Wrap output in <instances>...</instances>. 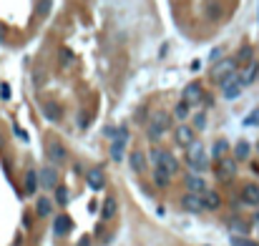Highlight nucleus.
Returning a JSON list of instances; mask_svg holds the SVG:
<instances>
[{
    "mask_svg": "<svg viewBox=\"0 0 259 246\" xmlns=\"http://www.w3.org/2000/svg\"><path fill=\"white\" fill-rule=\"evenodd\" d=\"M242 88H244V83H242V78H229L224 85H222V93H224V98L226 100H234L239 93H242Z\"/></svg>",
    "mask_w": 259,
    "mask_h": 246,
    "instance_id": "nucleus-13",
    "label": "nucleus"
},
{
    "mask_svg": "<svg viewBox=\"0 0 259 246\" xmlns=\"http://www.w3.org/2000/svg\"><path fill=\"white\" fill-rule=\"evenodd\" d=\"M237 171V161H229V158H222L219 161V173L222 176H234Z\"/></svg>",
    "mask_w": 259,
    "mask_h": 246,
    "instance_id": "nucleus-24",
    "label": "nucleus"
},
{
    "mask_svg": "<svg viewBox=\"0 0 259 246\" xmlns=\"http://www.w3.org/2000/svg\"><path fill=\"white\" fill-rule=\"evenodd\" d=\"M116 213H119V201H116V196H106L104 204H101V219L111 221Z\"/></svg>",
    "mask_w": 259,
    "mask_h": 246,
    "instance_id": "nucleus-15",
    "label": "nucleus"
},
{
    "mask_svg": "<svg viewBox=\"0 0 259 246\" xmlns=\"http://www.w3.org/2000/svg\"><path fill=\"white\" fill-rule=\"evenodd\" d=\"M252 58V48H242L239 50V61H249Z\"/></svg>",
    "mask_w": 259,
    "mask_h": 246,
    "instance_id": "nucleus-35",
    "label": "nucleus"
},
{
    "mask_svg": "<svg viewBox=\"0 0 259 246\" xmlns=\"http://www.w3.org/2000/svg\"><path fill=\"white\" fill-rule=\"evenodd\" d=\"M201 198H204V209H207V211H217V209L222 206V196H219L217 191H211V189L201 196Z\"/></svg>",
    "mask_w": 259,
    "mask_h": 246,
    "instance_id": "nucleus-19",
    "label": "nucleus"
},
{
    "mask_svg": "<svg viewBox=\"0 0 259 246\" xmlns=\"http://www.w3.org/2000/svg\"><path fill=\"white\" fill-rule=\"evenodd\" d=\"M38 176H40V186L43 189H48V191H55L58 189V181H61V176H58V168H55L53 164H48V166H43L40 171H38Z\"/></svg>",
    "mask_w": 259,
    "mask_h": 246,
    "instance_id": "nucleus-5",
    "label": "nucleus"
},
{
    "mask_svg": "<svg viewBox=\"0 0 259 246\" xmlns=\"http://www.w3.org/2000/svg\"><path fill=\"white\" fill-rule=\"evenodd\" d=\"M40 111H43V115H46V118H48L51 123H58V121H61V115H63L61 106L55 103V100H43Z\"/></svg>",
    "mask_w": 259,
    "mask_h": 246,
    "instance_id": "nucleus-14",
    "label": "nucleus"
},
{
    "mask_svg": "<svg viewBox=\"0 0 259 246\" xmlns=\"http://www.w3.org/2000/svg\"><path fill=\"white\" fill-rule=\"evenodd\" d=\"M249 156V143L247 141H239L234 146V161H244V158Z\"/></svg>",
    "mask_w": 259,
    "mask_h": 246,
    "instance_id": "nucleus-25",
    "label": "nucleus"
},
{
    "mask_svg": "<svg viewBox=\"0 0 259 246\" xmlns=\"http://www.w3.org/2000/svg\"><path fill=\"white\" fill-rule=\"evenodd\" d=\"M61 63H63V66H70V63H73V53H70L68 48L61 50Z\"/></svg>",
    "mask_w": 259,
    "mask_h": 246,
    "instance_id": "nucleus-33",
    "label": "nucleus"
},
{
    "mask_svg": "<svg viewBox=\"0 0 259 246\" xmlns=\"http://www.w3.org/2000/svg\"><path fill=\"white\" fill-rule=\"evenodd\" d=\"M186 166H189L194 173H204L209 168V153L204 148V143L194 141L189 148H186Z\"/></svg>",
    "mask_w": 259,
    "mask_h": 246,
    "instance_id": "nucleus-1",
    "label": "nucleus"
},
{
    "mask_svg": "<svg viewBox=\"0 0 259 246\" xmlns=\"http://www.w3.org/2000/svg\"><path fill=\"white\" fill-rule=\"evenodd\" d=\"M174 118L181 121V123L189 118V103H184V100H181V103H176V108H174Z\"/></svg>",
    "mask_w": 259,
    "mask_h": 246,
    "instance_id": "nucleus-27",
    "label": "nucleus"
},
{
    "mask_svg": "<svg viewBox=\"0 0 259 246\" xmlns=\"http://www.w3.org/2000/svg\"><path fill=\"white\" fill-rule=\"evenodd\" d=\"M194 128L191 126H186V123H181L179 128H176V131H174V138H176V143H179V146H186V148H189L191 146V143H194Z\"/></svg>",
    "mask_w": 259,
    "mask_h": 246,
    "instance_id": "nucleus-12",
    "label": "nucleus"
},
{
    "mask_svg": "<svg viewBox=\"0 0 259 246\" xmlns=\"http://www.w3.org/2000/svg\"><path fill=\"white\" fill-rule=\"evenodd\" d=\"M70 229H73V224H70L68 216H55V221H53L55 236H68V234H70Z\"/></svg>",
    "mask_w": 259,
    "mask_h": 246,
    "instance_id": "nucleus-18",
    "label": "nucleus"
},
{
    "mask_svg": "<svg viewBox=\"0 0 259 246\" xmlns=\"http://www.w3.org/2000/svg\"><path fill=\"white\" fill-rule=\"evenodd\" d=\"M3 40H5V28L0 25V43H3Z\"/></svg>",
    "mask_w": 259,
    "mask_h": 246,
    "instance_id": "nucleus-38",
    "label": "nucleus"
},
{
    "mask_svg": "<svg viewBox=\"0 0 259 246\" xmlns=\"http://www.w3.org/2000/svg\"><path fill=\"white\" fill-rule=\"evenodd\" d=\"M184 103H189V106H194V103H199V100H204V88H201V83H189L184 88Z\"/></svg>",
    "mask_w": 259,
    "mask_h": 246,
    "instance_id": "nucleus-10",
    "label": "nucleus"
},
{
    "mask_svg": "<svg viewBox=\"0 0 259 246\" xmlns=\"http://www.w3.org/2000/svg\"><path fill=\"white\" fill-rule=\"evenodd\" d=\"M126 141H128V128H119V133L113 136V141H111V158L116 164H121L123 161V148H126Z\"/></svg>",
    "mask_w": 259,
    "mask_h": 246,
    "instance_id": "nucleus-7",
    "label": "nucleus"
},
{
    "mask_svg": "<svg viewBox=\"0 0 259 246\" xmlns=\"http://www.w3.org/2000/svg\"><path fill=\"white\" fill-rule=\"evenodd\" d=\"M207 246H209V244H207Z\"/></svg>",
    "mask_w": 259,
    "mask_h": 246,
    "instance_id": "nucleus-41",
    "label": "nucleus"
},
{
    "mask_svg": "<svg viewBox=\"0 0 259 246\" xmlns=\"http://www.w3.org/2000/svg\"><path fill=\"white\" fill-rule=\"evenodd\" d=\"M226 151H229V141L219 138V141H214V148H211V156L217 158V161H222V158H226Z\"/></svg>",
    "mask_w": 259,
    "mask_h": 246,
    "instance_id": "nucleus-21",
    "label": "nucleus"
},
{
    "mask_svg": "<svg viewBox=\"0 0 259 246\" xmlns=\"http://www.w3.org/2000/svg\"><path fill=\"white\" fill-rule=\"evenodd\" d=\"M86 181H88V186L93 191H101L106 186V173H104V168H88V173H86Z\"/></svg>",
    "mask_w": 259,
    "mask_h": 246,
    "instance_id": "nucleus-11",
    "label": "nucleus"
},
{
    "mask_svg": "<svg viewBox=\"0 0 259 246\" xmlns=\"http://www.w3.org/2000/svg\"><path fill=\"white\" fill-rule=\"evenodd\" d=\"M78 246H91V244H88V239H83V241H81Z\"/></svg>",
    "mask_w": 259,
    "mask_h": 246,
    "instance_id": "nucleus-39",
    "label": "nucleus"
},
{
    "mask_svg": "<svg viewBox=\"0 0 259 246\" xmlns=\"http://www.w3.org/2000/svg\"><path fill=\"white\" fill-rule=\"evenodd\" d=\"M171 128V121H169V113H154L151 115V121H149V126H146V136H149V141L154 143V146H159V141L164 138V133Z\"/></svg>",
    "mask_w": 259,
    "mask_h": 246,
    "instance_id": "nucleus-2",
    "label": "nucleus"
},
{
    "mask_svg": "<svg viewBox=\"0 0 259 246\" xmlns=\"http://www.w3.org/2000/svg\"><path fill=\"white\" fill-rule=\"evenodd\" d=\"M51 13V0H40L38 3V16H48Z\"/></svg>",
    "mask_w": 259,
    "mask_h": 246,
    "instance_id": "nucleus-32",
    "label": "nucleus"
},
{
    "mask_svg": "<svg viewBox=\"0 0 259 246\" xmlns=\"http://www.w3.org/2000/svg\"><path fill=\"white\" fill-rule=\"evenodd\" d=\"M51 211H53V201L46 198V196H40V198L35 201V213H38V216H51Z\"/></svg>",
    "mask_w": 259,
    "mask_h": 246,
    "instance_id": "nucleus-22",
    "label": "nucleus"
},
{
    "mask_svg": "<svg viewBox=\"0 0 259 246\" xmlns=\"http://www.w3.org/2000/svg\"><path fill=\"white\" fill-rule=\"evenodd\" d=\"M191 128H194V131H204V128H207V115H204V113H196Z\"/></svg>",
    "mask_w": 259,
    "mask_h": 246,
    "instance_id": "nucleus-30",
    "label": "nucleus"
},
{
    "mask_svg": "<svg viewBox=\"0 0 259 246\" xmlns=\"http://www.w3.org/2000/svg\"><path fill=\"white\" fill-rule=\"evenodd\" d=\"M257 76H259V66H257L254 61H249L247 70H244V73H242L239 78H242V83H244V85H249V83H252V81H254Z\"/></svg>",
    "mask_w": 259,
    "mask_h": 246,
    "instance_id": "nucleus-23",
    "label": "nucleus"
},
{
    "mask_svg": "<svg viewBox=\"0 0 259 246\" xmlns=\"http://www.w3.org/2000/svg\"><path fill=\"white\" fill-rule=\"evenodd\" d=\"M184 183H186V191L189 194H199V196H204L209 189H207V181H204V176H199V173H191V176H186L184 179Z\"/></svg>",
    "mask_w": 259,
    "mask_h": 246,
    "instance_id": "nucleus-9",
    "label": "nucleus"
},
{
    "mask_svg": "<svg viewBox=\"0 0 259 246\" xmlns=\"http://www.w3.org/2000/svg\"><path fill=\"white\" fill-rule=\"evenodd\" d=\"M78 126H81V128H86V126H88V115H83V113H81V118H78Z\"/></svg>",
    "mask_w": 259,
    "mask_h": 246,
    "instance_id": "nucleus-37",
    "label": "nucleus"
},
{
    "mask_svg": "<svg viewBox=\"0 0 259 246\" xmlns=\"http://www.w3.org/2000/svg\"><path fill=\"white\" fill-rule=\"evenodd\" d=\"M46 153H48V161L58 168V166H63L66 161H68V151H66V146L61 141H55V138H51L48 143H46Z\"/></svg>",
    "mask_w": 259,
    "mask_h": 246,
    "instance_id": "nucleus-4",
    "label": "nucleus"
},
{
    "mask_svg": "<svg viewBox=\"0 0 259 246\" xmlns=\"http://www.w3.org/2000/svg\"><path fill=\"white\" fill-rule=\"evenodd\" d=\"M181 209L191 211V213H199V211H204V198H201L199 194H189V191H186L181 196Z\"/></svg>",
    "mask_w": 259,
    "mask_h": 246,
    "instance_id": "nucleus-8",
    "label": "nucleus"
},
{
    "mask_svg": "<svg viewBox=\"0 0 259 246\" xmlns=\"http://www.w3.org/2000/svg\"><path fill=\"white\" fill-rule=\"evenodd\" d=\"M169 173L166 171H161V168H154V183L159 186V189H164V186H169Z\"/></svg>",
    "mask_w": 259,
    "mask_h": 246,
    "instance_id": "nucleus-26",
    "label": "nucleus"
},
{
    "mask_svg": "<svg viewBox=\"0 0 259 246\" xmlns=\"http://www.w3.org/2000/svg\"><path fill=\"white\" fill-rule=\"evenodd\" d=\"M234 246H257V244H252L249 239H239V236H234Z\"/></svg>",
    "mask_w": 259,
    "mask_h": 246,
    "instance_id": "nucleus-36",
    "label": "nucleus"
},
{
    "mask_svg": "<svg viewBox=\"0 0 259 246\" xmlns=\"http://www.w3.org/2000/svg\"><path fill=\"white\" fill-rule=\"evenodd\" d=\"M55 204H58V206L68 204V189H66V186H58V189H55Z\"/></svg>",
    "mask_w": 259,
    "mask_h": 246,
    "instance_id": "nucleus-29",
    "label": "nucleus"
},
{
    "mask_svg": "<svg viewBox=\"0 0 259 246\" xmlns=\"http://www.w3.org/2000/svg\"><path fill=\"white\" fill-rule=\"evenodd\" d=\"M244 126H259V108H254L247 118H244Z\"/></svg>",
    "mask_w": 259,
    "mask_h": 246,
    "instance_id": "nucleus-31",
    "label": "nucleus"
},
{
    "mask_svg": "<svg viewBox=\"0 0 259 246\" xmlns=\"http://www.w3.org/2000/svg\"><path fill=\"white\" fill-rule=\"evenodd\" d=\"M257 221H259V211H257Z\"/></svg>",
    "mask_w": 259,
    "mask_h": 246,
    "instance_id": "nucleus-40",
    "label": "nucleus"
},
{
    "mask_svg": "<svg viewBox=\"0 0 259 246\" xmlns=\"http://www.w3.org/2000/svg\"><path fill=\"white\" fill-rule=\"evenodd\" d=\"M0 98L10 100V85H8V83H0Z\"/></svg>",
    "mask_w": 259,
    "mask_h": 246,
    "instance_id": "nucleus-34",
    "label": "nucleus"
},
{
    "mask_svg": "<svg viewBox=\"0 0 259 246\" xmlns=\"http://www.w3.org/2000/svg\"><path fill=\"white\" fill-rule=\"evenodd\" d=\"M40 189V176L35 168H28L25 171V194H35Z\"/></svg>",
    "mask_w": 259,
    "mask_h": 246,
    "instance_id": "nucleus-17",
    "label": "nucleus"
},
{
    "mask_svg": "<svg viewBox=\"0 0 259 246\" xmlns=\"http://www.w3.org/2000/svg\"><path fill=\"white\" fill-rule=\"evenodd\" d=\"M131 168H134V173L146 171V156H143V151H134L131 153Z\"/></svg>",
    "mask_w": 259,
    "mask_h": 246,
    "instance_id": "nucleus-20",
    "label": "nucleus"
},
{
    "mask_svg": "<svg viewBox=\"0 0 259 246\" xmlns=\"http://www.w3.org/2000/svg\"><path fill=\"white\" fill-rule=\"evenodd\" d=\"M151 161H154L156 168L166 171L169 176H174V173L179 171V161H176V158L171 156L166 148H161V146H154V148H151Z\"/></svg>",
    "mask_w": 259,
    "mask_h": 246,
    "instance_id": "nucleus-3",
    "label": "nucleus"
},
{
    "mask_svg": "<svg viewBox=\"0 0 259 246\" xmlns=\"http://www.w3.org/2000/svg\"><path fill=\"white\" fill-rule=\"evenodd\" d=\"M219 16H222V5L217 3V0H211V3L207 5V18L209 20H217Z\"/></svg>",
    "mask_w": 259,
    "mask_h": 246,
    "instance_id": "nucleus-28",
    "label": "nucleus"
},
{
    "mask_svg": "<svg viewBox=\"0 0 259 246\" xmlns=\"http://www.w3.org/2000/svg\"><path fill=\"white\" fill-rule=\"evenodd\" d=\"M242 201L249 206H259V186L257 183H247L242 189Z\"/></svg>",
    "mask_w": 259,
    "mask_h": 246,
    "instance_id": "nucleus-16",
    "label": "nucleus"
},
{
    "mask_svg": "<svg viewBox=\"0 0 259 246\" xmlns=\"http://www.w3.org/2000/svg\"><path fill=\"white\" fill-rule=\"evenodd\" d=\"M234 70H237V63L234 61H222L211 68V78L217 81L219 85H224L229 78H234Z\"/></svg>",
    "mask_w": 259,
    "mask_h": 246,
    "instance_id": "nucleus-6",
    "label": "nucleus"
}]
</instances>
